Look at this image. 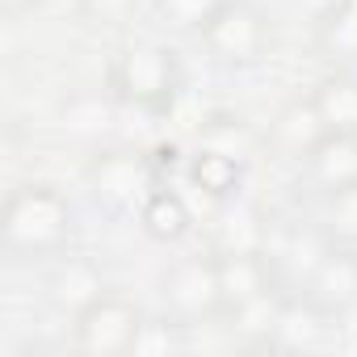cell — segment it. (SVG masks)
I'll use <instances>...</instances> for the list:
<instances>
[{
	"mask_svg": "<svg viewBox=\"0 0 357 357\" xmlns=\"http://www.w3.org/2000/svg\"><path fill=\"white\" fill-rule=\"evenodd\" d=\"M215 261H219L223 315H236L248 303L273 294V261H269V252H215Z\"/></svg>",
	"mask_w": 357,
	"mask_h": 357,
	"instance_id": "8",
	"label": "cell"
},
{
	"mask_svg": "<svg viewBox=\"0 0 357 357\" xmlns=\"http://www.w3.org/2000/svg\"><path fill=\"white\" fill-rule=\"evenodd\" d=\"M109 84L118 101L135 109H168V101L181 93V63L160 43H126L114 59Z\"/></svg>",
	"mask_w": 357,
	"mask_h": 357,
	"instance_id": "2",
	"label": "cell"
},
{
	"mask_svg": "<svg viewBox=\"0 0 357 357\" xmlns=\"http://www.w3.org/2000/svg\"><path fill=\"white\" fill-rule=\"evenodd\" d=\"M164 303L172 319L194 324L206 315L223 311V290H219V261L215 257H190L164 278Z\"/></svg>",
	"mask_w": 357,
	"mask_h": 357,
	"instance_id": "6",
	"label": "cell"
},
{
	"mask_svg": "<svg viewBox=\"0 0 357 357\" xmlns=\"http://www.w3.org/2000/svg\"><path fill=\"white\" fill-rule=\"evenodd\" d=\"M105 294V282L101 273L89 265V261H63L55 273H51V303L59 311H84L89 303H97Z\"/></svg>",
	"mask_w": 357,
	"mask_h": 357,
	"instance_id": "14",
	"label": "cell"
},
{
	"mask_svg": "<svg viewBox=\"0 0 357 357\" xmlns=\"http://www.w3.org/2000/svg\"><path fill=\"white\" fill-rule=\"evenodd\" d=\"M248 126L240 118H227V114H211V122L198 130V147H215V151H227V155H248Z\"/></svg>",
	"mask_w": 357,
	"mask_h": 357,
	"instance_id": "19",
	"label": "cell"
},
{
	"mask_svg": "<svg viewBox=\"0 0 357 357\" xmlns=\"http://www.w3.org/2000/svg\"><path fill=\"white\" fill-rule=\"evenodd\" d=\"M143 319L147 315L130 298L101 294L97 303H89L84 311L72 315V344H76V353H89V357H126V353H135Z\"/></svg>",
	"mask_w": 357,
	"mask_h": 357,
	"instance_id": "3",
	"label": "cell"
},
{
	"mask_svg": "<svg viewBox=\"0 0 357 357\" xmlns=\"http://www.w3.org/2000/svg\"><path fill=\"white\" fill-rule=\"evenodd\" d=\"M307 172L324 194L357 185V130H328L307 155Z\"/></svg>",
	"mask_w": 357,
	"mask_h": 357,
	"instance_id": "9",
	"label": "cell"
},
{
	"mask_svg": "<svg viewBox=\"0 0 357 357\" xmlns=\"http://www.w3.org/2000/svg\"><path fill=\"white\" fill-rule=\"evenodd\" d=\"M202 43H206L215 63L252 68L269 47V22H265V13L257 5H248V0H227V5L211 17V26L202 30Z\"/></svg>",
	"mask_w": 357,
	"mask_h": 357,
	"instance_id": "5",
	"label": "cell"
},
{
	"mask_svg": "<svg viewBox=\"0 0 357 357\" xmlns=\"http://www.w3.org/2000/svg\"><path fill=\"white\" fill-rule=\"evenodd\" d=\"M215 252H265V231L261 219L248 211H236L219 223V248Z\"/></svg>",
	"mask_w": 357,
	"mask_h": 357,
	"instance_id": "18",
	"label": "cell"
},
{
	"mask_svg": "<svg viewBox=\"0 0 357 357\" xmlns=\"http://www.w3.org/2000/svg\"><path fill=\"white\" fill-rule=\"evenodd\" d=\"M303 298H311L324 315H344L357 307V248L332 244L324 261L303 282Z\"/></svg>",
	"mask_w": 357,
	"mask_h": 357,
	"instance_id": "7",
	"label": "cell"
},
{
	"mask_svg": "<svg viewBox=\"0 0 357 357\" xmlns=\"http://www.w3.org/2000/svg\"><path fill=\"white\" fill-rule=\"evenodd\" d=\"M0 240L17 257H47L72 240V202L55 185H22L5 198Z\"/></svg>",
	"mask_w": 357,
	"mask_h": 357,
	"instance_id": "1",
	"label": "cell"
},
{
	"mask_svg": "<svg viewBox=\"0 0 357 357\" xmlns=\"http://www.w3.org/2000/svg\"><path fill=\"white\" fill-rule=\"evenodd\" d=\"M319 118L328 130H357V80L336 72V76H324L311 93Z\"/></svg>",
	"mask_w": 357,
	"mask_h": 357,
	"instance_id": "15",
	"label": "cell"
},
{
	"mask_svg": "<svg viewBox=\"0 0 357 357\" xmlns=\"http://www.w3.org/2000/svg\"><path fill=\"white\" fill-rule=\"evenodd\" d=\"M176 328H185L181 319H143L139 328V340H135V353H172L181 349V336H176Z\"/></svg>",
	"mask_w": 357,
	"mask_h": 357,
	"instance_id": "21",
	"label": "cell"
},
{
	"mask_svg": "<svg viewBox=\"0 0 357 357\" xmlns=\"http://www.w3.org/2000/svg\"><path fill=\"white\" fill-rule=\"evenodd\" d=\"M328 240L332 244H357V185L328 194V215H324Z\"/></svg>",
	"mask_w": 357,
	"mask_h": 357,
	"instance_id": "20",
	"label": "cell"
},
{
	"mask_svg": "<svg viewBox=\"0 0 357 357\" xmlns=\"http://www.w3.org/2000/svg\"><path fill=\"white\" fill-rule=\"evenodd\" d=\"M139 223H143V231H147L151 240H160V244H176V240H185V236H190V227H194V211H190V202L176 194V190L155 185V190L143 198V206H139Z\"/></svg>",
	"mask_w": 357,
	"mask_h": 357,
	"instance_id": "11",
	"label": "cell"
},
{
	"mask_svg": "<svg viewBox=\"0 0 357 357\" xmlns=\"http://www.w3.org/2000/svg\"><path fill=\"white\" fill-rule=\"evenodd\" d=\"M324 135H328V126H324V118H319V109H315L311 97H294L273 118V143L282 151H290V155H303L307 160Z\"/></svg>",
	"mask_w": 357,
	"mask_h": 357,
	"instance_id": "12",
	"label": "cell"
},
{
	"mask_svg": "<svg viewBox=\"0 0 357 357\" xmlns=\"http://www.w3.org/2000/svg\"><path fill=\"white\" fill-rule=\"evenodd\" d=\"M34 5H38V0H0V9H5V13H26Z\"/></svg>",
	"mask_w": 357,
	"mask_h": 357,
	"instance_id": "22",
	"label": "cell"
},
{
	"mask_svg": "<svg viewBox=\"0 0 357 357\" xmlns=\"http://www.w3.org/2000/svg\"><path fill=\"white\" fill-rule=\"evenodd\" d=\"M319 51L336 63L357 59V0H336L319 22Z\"/></svg>",
	"mask_w": 357,
	"mask_h": 357,
	"instance_id": "16",
	"label": "cell"
},
{
	"mask_svg": "<svg viewBox=\"0 0 357 357\" xmlns=\"http://www.w3.org/2000/svg\"><path fill=\"white\" fill-rule=\"evenodd\" d=\"M190 181L211 202H231L244 185V160L227 155V151H215V147H198L190 155Z\"/></svg>",
	"mask_w": 357,
	"mask_h": 357,
	"instance_id": "10",
	"label": "cell"
},
{
	"mask_svg": "<svg viewBox=\"0 0 357 357\" xmlns=\"http://www.w3.org/2000/svg\"><path fill=\"white\" fill-rule=\"evenodd\" d=\"M332 315H324L311 298H282V311H278V324H273V349H315L324 340V324Z\"/></svg>",
	"mask_w": 357,
	"mask_h": 357,
	"instance_id": "13",
	"label": "cell"
},
{
	"mask_svg": "<svg viewBox=\"0 0 357 357\" xmlns=\"http://www.w3.org/2000/svg\"><path fill=\"white\" fill-rule=\"evenodd\" d=\"M227 5V0H155V13L185 34H202L211 26V17Z\"/></svg>",
	"mask_w": 357,
	"mask_h": 357,
	"instance_id": "17",
	"label": "cell"
},
{
	"mask_svg": "<svg viewBox=\"0 0 357 357\" xmlns=\"http://www.w3.org/2000/svg\"><path fill=\"white\" fill-rule=\"evenodd\" d=\"M155 160L143 155V151H130V147H114V151H97L84 168V181L89 190L114 206V211H139L143 198L155 190Z\"/></svg>",
	"mask_w": 357,
	"mask_h": 357,
	"instance_id": "4",
	"label": "cell"
}]
</instances>
